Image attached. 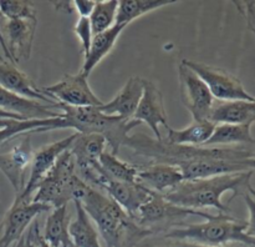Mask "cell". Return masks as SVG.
Instances as JSON below:
<instances>
[{"instance_id": "6da1fadb", "label": "cell", "mask_w": 255, "mask_h": 247, "mask_svg": "<svg viewBox=\"0 0 255 247\" xmlns=\"http://www.w3.org/2000/svg\"><path fill=\"white\" fill-rule=\"evenodd\" d=\"M81 205L97 226L106 247H136L152 232L138 226L128 215L102 191L90 187Z\"/></svg>"}, {"instance_id": "7a4b0ae2", "label": "cell", "mask_w": 255, "mask_h": 247, "mask_svg": "<svg viewBox=\"0 0 255 247\" xmlns=\"http://www.w3.org/2000/svg\"><path fill=\"white\" fill-rule=\"evenodd\" d=\"M59 107L62 114L59 117H54L45 131L74 129L77 134L100 135L106 140V144L111 150L110 152L116 156L129 136V132L141 125V122L133 119L126 120L119 116L105 115L99 106L74 107L59 104Z\"/></svg>"}, {"instance_id": "3957f363", "label": "cell", "mask_w": 255, "mask_h": 247, "mask_svg": "<svg viewBox=\"0 0 255 247\" xmlns=\"http://www.w3.org/2000/svg\"><path fill=\"white\" fill-rule=\"evenodd\" d=\"M253 172H239V174L219 175L198 180H184L183 182L164 194V199L171 204L186 209L199 210L213 207L222 214H231L228 205L222 201L224 192L233 191L231 200L238 195H243L251 185Z\"/></svg>"}, {"instance_id": "277c9868", "label": "cell", "mask_w": 255, "mask_h": 247, "mask_svg": "<svg viewBox=\"0 0 255 247\" xmlns=\"http://www.w3.org/2000/svg\"><path fill=\"white\" fill-rule=\"evenodd\" d=\"M247 221L236 219L231 214L213 215L201 224H184L164 232L166 240L184 241L209 247L242 245L255 247V239L246 234Z\"/></svg>"}, {"instance_id": "5b68a950", "label": "cell", "mask_w": 255, "mask_h": 247, "mask_svg": "<svg viewBox=\"0 0 255 247\" xmlns=\"http://www.w3.org/2000/svg\"><path fill=\"white\" fill-rule=\"evenodd\" d=\"M89 189V185L77 176L75 159L69 149L62 152L54 167L41 180L31 201L55 209L70 201H81Z\"/></svg>"}, {"instance_id": "8992f818", "label": "cell", "mask_w": 255, "mask_h": 247, "mask_svg": "<svg viewBox=\"0 0 255 247\" xmlns=\"http://www.w3.org/2000/svg\"><path fill=\"white\" fill-rule=\"evenodd\" d=\"M191 216L202 217L204 220L211 219L213 215L199 210L186 209L171 204L164 199L163 195L153 192L151 199L141 206L134 217V222L138 226L148 230L152 234L167 232L173 227L184 225V220Z\"/></svg>"}, {"instance_id": "52a82bcc", "label": "cell", "mask_w": 255, "mask_h": 247, "mask_svg": "<svg viewBox=\"0 0 255 247\" xmlns=\"http://www.w3.org/2000/svg\"><path fill=\"white\" fill-rule=\"evenodd\" d=\"M182 62L203 80L214 99L219 101H255V97L244 89L241 80L231 72L193 60L184 59Z\"/></svg>"}, {"instance_id": "ba28073f", "label": "cell", "mask_w": 255, "mask_h": 247, "mask_svg": "<svg viewBox=\"0 0 255 247\" xmlns=\"http://www.w3.org/2000/svg\"><path fill=\"white\" fill-rule=\"evenodd\" d=\"M50 210L51 207L47 205L15 196L14 202L0 222V247H11L21 239L37 216Z\"/></svg>"}, {"instance_id": "9c48e42d", "label": "cell", "mask_w": 255, "mask_h": 247, "mask_svg": "<svg viewBox=\"0 0 255 247\" xmlns=\"http://www.w3.org/2000/svg\"><path fill=\"white\" fill-rule=\"evenodd\" d=\"M178 81L181 101L191 112L194 121L208 120L216 99L203 80L181 61L178 65Z\"/></svg>"}, {"instance_id": "30bf717a", "label": "cell", "mask_w": 255, "mask_h": 247, "mask_svg": "<svg viewBox=\"0 0 255 247\" xmlns=\"http://www.w3.org/2000/svg\"><path fill=\"white\" fill-rule=\"evenodd\" d=\"M16 140L9 149L0 151V171L9 180L15 194L20 195L26 185V170L29 169L34 154L31 132L19 135Z\"/></svg>"}, {"instance_id": "8fae6325", "label": "cell", "mask_w": 255, "mask_h": 247, "mask_svg": "<svg viewBox=\"0 0 255 247\" xmlns=\"http://www.w3.org/2000/svg\"><path fill=\"white\" fill-rule=\"evenodd\" d=\"M45 94L59 104L74 107L101 106L104 102L95 95L92 89L81 72L65 74L62 79L51 86L42 87Z\"/></svg>"}, {"instance_id": "7c38bea8", "label": "cell", "mask_w": 255, "mask_h": 247, "mask_svg": "<svg viewBox=\"0 0 255 247\" xmlns=\"http://www.w3.org/2000/svg\"><path fill=\"white\" fill-rule=\"evenodd\" d=\"M77 132L70 135V136L65 137V139L60 140V141H55L52 144L45 145V146L40 147L39 150L34 151L32 154L31 162L29 166V177L26 180V185H25L24 191L20 195H15V196L20 197L24 200H31L32 195L36 191V187L41 182L47 175V172L54 167L56 164L57 159L61 156L62 152L70 149L72 142L76 140Z\"/></svg>"}, {"instance_id": "4fadbf2b", "label": "cell", "mask_w": 255, "mask_h": 247, "mask_svg": "<svg viewBox=\"0 0 255 247\" xmlns=\"http://www.w3.org/2000/svg\"><path fill=\"white\" fill-rule=\"evenodd\" d=\"M0 30L4 36L7 51L14 64L31 56L32 42L37 27V19L9 20L0 16Z\"/></svg>"}, {"instance_id": "5bb4252c", "label": "cell", "mask_w": 255, "mask_h": 247, "mask_svg": "<svg viewBox=\"0 0 255 247\" xmlns=\"http://www.w3.org/2000/svg\"><path fill=\"white\" fill-rule=\"evenodd\" d=\"M132 119L141 124H146L152 130L156 140L163 139L159 131V125H163L166 129L169 127V125L167 121L162 92L154 86L153 82L144 80L143 94Z\"/></svg>"}, {"instance_id": "9a60e30c", "label": "cell", "mask_w": 255, "mask_h": 247, "mask_svg": "<svg viewBox=\"0 0 255 247\" xmlns=\"http://www.w3.org/2000/svg\"><path fill=\"white\" fill-rule=\"evenodd\" d=\"M0 110L15 115L22 120L54 119L62 114L57 111L60 110L59 102L55 105H49L35 101L7 91L1 86H0Z\"/></svg>"}, {"instance_id": "2e32d148", "label": "cell", "mask_w": 255, "mask_h": 247, "mask_svg": "<svg viewBox=\"0 0 255 247\" xmlns=\"http://www.w3.org/2000/svg\"><path fill=\"white\" fill-rule=\"evenodd\" d=\"M101 191L107 192V196L114 200L133 221L142 205L146 204L153 194V191L139 182H120L107 177Z\"/></svg>"}, {"instance_id": "e0dca14e", "label": "cell", "mask_w": 255, "mask_h": 247, "mask_svg": "<svg viewBox=\"0 0 255 247\" xmlns=\"http://www.w3.org/2000/svg\"><path fill=\"white\" fill-rule=\"evenodd\" d=\"M0 86L26 99L49 105L57 104L55 100L45 94L42 87L37 86L25 72L17 69L16 65L12 62H0Z\"/></svg>"}, {"instance_id": "ac0fdd59", "label": "cell", "mask_w": 255, "mask_h": 247, "mask_svg": "<svg viewBox=\"0 0 255 247\" xmlns=\"http://www.w3.org/2000/svg\"><path fill=\"white\" fill-rule=\"evenodd\" d=\"M183 181L182 171L173 165L149 162L147 166H138L137 182L157 194H167Z\"/></svg>"}, {"instance_id": "d6986e66", "label": "cell", "mask_w": 255, "mask_h": 247, "mask_svg": "<svg viewBox=\"0 0 255 247\" xmlns=\"http://www.w3.org/2000/svg\"><path fill=\"white\" fill-rule=\"evenodd\" d=\"M143 86L144 79L139 76L129 77L116 96L111 101L104 102L99 109L110 116H119L126 120L132 119L143 94Z\"/></svg>"}, {"instance_id": "ffe728a7", "label": "cell", "mask_w": 255, "mask_h": 247, "mask_svg": "<svg viewBox=\"0 0 255 247\" xmlns=\"http://www.w3.org/2000/svg\"><path fill=\"white\" fill-rule=\"evenodd\" d=\"M124 29L125 26L122 25L115 24L106 31L94 35L90 50L86 56L84 57V64H82V69L80 71L85 77H89L92 70L111 52Z\"/></svg>"}, {"instance_id": "44dd1931", "label": "cell", "mask_w": 255, "mask_h": 247, "mask_svg": "<svg viewBox=\"0 0 255 247\" xmlns=\"http://www.w3.org/2000/svg\"><path fill=\"white\" fill-rule=\"evenodd\" d=\"M213 124H253L255 112L251 101H218L214 104L209 119Z\"/></svg>"}, {"instance_id": "7402d4cb", "label": "cell", "mask_w": 255, "mask_h": 247, "mask_svg": "<svg viewBox=\"0 0 255 247\" xmlns=\"http://www.w3.org/2000/svg\"><path fill=\"white\" fill-rule=\"evenodd\" d=\"M69 225L67 205L50 210L42 234L45 241L51 247H75L69 234Z\"/></svg>"}, {"instance_id": "603a6c76", "label": "cell", "mask_w": 255, "mask_h": 247, "mask_svg": "<svg viewBox=\"0 0 255 247\" xmlns=\"http://www.w3.org/2000/svg\"><path fill=\"white\" fill-rule=\"evenodd\" d=\"M216 129V124L211 120H199L192 122L182 130L167 127V136L164 141L172 145H187V146H203Z\"/></svg>"}, {"instance_id": "cb8c5ba5", "label": "cell", "mask_w": 255, "mask_h": 247, "mask_svg": "<svg viewBox=\"0 0 255 247\" xmlns=\"http://www.w3.org/2000/svg\"><path fill=\"white\" fill-rule=\"evenodd\" d=\"M251 124H219L203 146H255Z\"/></svg>"}, {"instance_id": "d4e9b609", "label": "cell", "mask_w": 255, "mask_h": 247, "mask_svg": "<svg viewBox=\"0 0 255 247\" xmlns=\"http://www.w3.org/2000/svg\"><path fill=\"white\" fill-rule=\"evenodd\" d=\"M76 217L70 221L69 234L75 247H102L99 240V232L95 229L91 219L82 207L81 202L74 201Z\"/></svg>"}, {"instance_id": "484cf974", "label": "cell", "mask_w": 255, "mask_h": 247, "mask_svg": "<svg viewBox=\"0 0 255 247\" xmlns=\"http://www.w3.org/2000/svg\"><path fill=\"white\" fill-rule=\"evenodd\" d=\"M106 140L100 135H77L70 146L76 164H96L101 155L106 151Z\"/></svg>"}, {"instance_id": "4316f807", "label": "cell", "mask_w": 255, "mask_h": 247, "mask_svg": "<svg viewBox=\"0 0 255 247\" xmlns=\"http://www.w3.org/2000/svg\"><path fill=\"white\" fill-rule=\"evenodd\" d=\"M173 2L176 1L174 0H121L119 1L116 25H122L126 27L142 15L148 14L153 10L161 9Z\"/></svg>"}, {"instance_id": "83f0119b", "label": "cell", "mask_w": 255, "mask_h": 247, "mask_svg": "<svg viewBox=\"0 0 255 247\" xmlns=\"http://www.w3.org/2000/svg\"><path fill=\"white\" fill-rule=\"evenodd\" d=\"M99 162L107 179L120 182H137L138 166L122 161L116 155L107 151L101 155Z\"/></svg>"}, {"instance_id": "f1b7e54d", "label": "cell", "mask_w": 255, "mask_h": 247, "mask_svg": "<svg viewBox=\"0 0 255 247\" xmlns=\"http://www.w3.org/2000/svg\"><path fill=\"white\" fill-rule=\"evenodd\" d=\"M117 9H119L117 0L96 1L94 11L89 17L92 34H100V32L106 31L110 27L114 26L116 24Z\"/></svg>"}, {"instance_id": "f546056e", "label": "cell", "mask_w": 255, "mask_h": 247, "mask_svg": "<svg viewBox=\"0 0 255 247\" xmlns=\"http://www.w3.org/2000/svg\"><path fill=\"white\" fill-rule=\"evenodd\" d=\"M52 119L44 120H22V121H15L9 127L0 130V146L6 144L9 140L25 134V132H44L46 127H49Z\"/></svg>"}, {"instance_id": "4dcf8cb0", "label": "cell", "mask_w": 255, "mask_h": 247, "mask_svg": "<svg viewBox=\"0 0 255 247\" xmlns=\"http://www.w3.org/2000/svg\"><path fill=\"white\" fill-rule=\"evenodd\" d=\"M0 16L9 20L36 17V6L25 0H0Z\"/></svg>"}, {"instance_id": "1f68e13d", "label": "cell", "mask_w": 255, "mask_h": 247, "mask_svg": "<svg viewBox=\"0 0 255 247\" xmlns=\"http://www.w3.org/2000/svg\"><path fill=\"white\" fill-rule=\"evenodd\" d=\"M74 31L76 34V36L80 39V42H81V50L85 57L87 55V52H89L90 45H91L92 37H94L89 17H80L77 20L76 25H75Z\"/></svg>"}, {"instance_id": "d6a6232c", "label": "cell", "mask_w": 255, "mask_h": 247, "mask_svg": "<svg viewBox=\"0 0 255 247\" xmlns=\"http://www.w3.org/2000/svg\"><path fill=\"white\" fill-rule=\"evenodd\" d=\"M40 227V224L37 220H35L27 231L22 235L21 239L17 242H15L11 247H36V231Z\"/></svg>"}, {"instance_id": "836d02e7", "label": "cell", "mask_w": 255, "mask_h": 247, "mask_svg": "<svg viewBox=\"0 0 255 247\" xmlns=\"http://www.w3.org/2000/svg\"><path fill=\"white\" fill-rule=\"evenodd\" d=\"M242 196H243L244 201H246V205L247 207H248L249 212V220L247 221L246 234L248 235V236L255 239V200L247 191L244 192Z\"/></svg>"}, {"instance_id": "e575fe53", "label": "cell", "mask_w": 255, "mask_h": 247, "mask_svg": "<svg viewBox=\"0 0 255 247\" xmlns=\"http://www.w3.org/2000/svg\"><path fill=\"white\" fill-rule=\"evenodd\" d=\"M237 5L239 6V10L243 14V16L246 17L248 27L255 35V1H243L242 5L239 2Z\"/></svg>"}, {"instance_id": "d590c367", "label": "cell", "mask_w": 255, "mask_h": 247, "mask_svg": "<svg viewBox=\"0 0 255 247\" xmlns=\"http://www.w3.org/2000/svg\"><path fill=\"white\" fill-rule=\"evenodd\" d=\"M74 9L79 12L80 17H90L95 9L96 1L95 0H74Z\"/></svg>"}, {"instance_id": "8d00e7d4", "label": "cell", "mask_w": 255, "mask_h": 247, "mask_svg": "<svg viewBox=\"0 0 255 247\" xmlns=\"http://www.w3.org/2000/svg\"><path fill=\"white\" fill-rule=\"evenodd\" d=\"M148 247H209L203 246V245H197V244H189V242L184 241H174V240H168V242L159 246H148ZM226 247H239V246H226Z\"/></svg>"}, {"instance_id": "74e56055", "label": "cell", "mask_w": 255, "mask_h": 247, "mask_svg": "<svg viewBox=\"0 0 255 247\" xmlns=\"http://www.w3.org/2000/svg\"><path fill=\"white\" fill-rule=\"evenodd\" d=\"M52 4H54L55 9L57 11L66 12V14H71L74 11V4H72V1H52Z\"/></svg>"}, {"instance_id": "f35d334b", "label": "cell", "mask_w": 255, "mask_h": 247, "mask_svg": "<svg viewBox=\"0 0 255 247\" xmlns=\"http://www.w3.org/2000/svg\"><path fill=\"white\" fill-rule=\"evenodd\" d=\"M36 247H51L49 244H47L46 241H45V239H44V236H42L40 227L37 229V231H36Z\"/></svg>"}, {"instance_id": "ab89813d", "label": "cell", "mask_w": 255, "mask_h": 247, "mask_svg": "<svg viewBox=\"0 0 255 247\" xmlns=\"http://www.w3.org/2000/svg\"><path fill=\"white\" fill-rule=\"evenodd\" d=\"M15 121H19V120H11V119H0V130L5 129V127H9L10 125L14 124Z\"/></svg>"}, {"instance_id": "60d3db41", "label": "cell", "mask_w": 255, "mask_h": 247, "mask_svg": "<svg viewBox=\"0 0 255 247\" xmlns=\"http://www.w3.org/2000/svg\"><path fill=\"white\" fill-rule=\"evenodd\" d=\"M0 119H11V120H19V121H22V119H20V117L15 116V115H11V114H7V112L1 111V110H0Z\"/></svg>"}, {"instance_id": "b9f144b4", "label": "cell", "mask_w": 255, "mask_h": 247, "mask_svg": "<svg viewBox=\"0 0 255 247\" xmlns=\"http://www.w3.org/2000/svg\"><path fill=\"white\" fill-rule=\"evenodd\" d=\"M247 192H248V194L255 200V189L252 186V185H248V187H247Z\"/></svg>"}, {"instance_id": "7bdbcfd3", "label": "cell", "mask_w": 255, "mask_h": 247, "mask_svg": "<svg viewBox=\"0 0 255 247\" xmlns=\"http://www.w3.org/2000/svg\"><path fill=\"white\" fill-rule=\"evenodd\" d=\"M252 105H253V110H254V112H255V101L252 102Z\"/></svg>"}]
</instances>
